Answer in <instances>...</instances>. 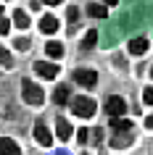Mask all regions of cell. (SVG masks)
<instances>
[{
  "label": "cell",
  "instance_id": "obj_25",
  "mask_svg": "<svg viewBox=\"0 0 153 155\" xmlns=\"http://www.w3.org/2000/svg\"><path fill=\"white\" fill-rule=\"evenodd\" d=\"M116 3H119V0H103V5H106V8H108V5H116Z\"/></svg>",
  "mask_w": 153,
  "mask_h": 155
},
{
  "label": "cell",
  "instance_id": "obj_1",
  "mask_svg": "<svg viewBox=\"0 0 153 155\" xmlns=\"http://www.w3.org/2000/svg\"><path fill=\"white\" fill-rule=\"evenodd\" d=\"M69 105H71V113L79 116V118H92L95 110H98L95 100L87 97V95H77V97H71V100H69Z\"/></svg>",
  "mask_w": 153,
  "mask_h": 155
},
{
  "label": "cell",
  "instance_id": "obj_10",
  "mask_svg": "<svg viewBox=\"0 0 153 155\" xmlns=\"http://www.w3.org/2000/svg\"><path fill=\"white\" fill-rule=\"evenodd\" d=\"M40 29L45 34H56L58 32V18L56 16H42L40 18Z\"/></svg>",
  "mask_w": 153,
  "mask_h": 155
},
{
  "label": "cell",
  "instance_id": "obj_22",
  "mask_svg": "<svg viewBox=\"0 0 153 155\" xmlns=\"http://www.w3.org/2000/svg\"><path fill=\"white\" fill-rule=\"evenodd\" d=\"M87 137H90V134H87V129H79V131H77V139H79L82 145L87 142Z\"/></svg>",
  "mask_w": 153,
  "mask_h": 155
},
{
  "label": "cell",
  "instance_id": "obj_2",
  "mask_svg": "<svg viewBox=\"0 0 153 155\" xmlns=\"http://www.w3.org/2000/svg\"><path fill=\"white\" fill-rule=\"evenodd\" d=\"M21 97H24V103H29V105H42V103H45V92H42V87H37L34 82L24 79V82H21Z\"/></svg>",
  "mask_w": 153,
  "mask_h": 155
},
{
  "label": "cell",
  "instance_id": "obj_16",
  "mask_svg": "<svg viewBox=\"0 0 153 155\" xmlns=\"http://www.w3.org/2000/svg\"><path fill=\"white\" fill-rule=\"evenodd\" d=\"M95 42H98V32H95V29H90V32L85 34V40H82V48H92Z\"/></svg>",
  "mask_w": 153,
  "mask_h": 155
},
{
  "label": "cell",
  "instance_id": "obj_14",
  "mask_svg": "<svg viewBox=\"0 0 153 155\" xmlns=\"http://www.w3.org/2000/svg\"><path fill=\"white\" fill-rule=\"evenodd\" d=\"M45 53H48L50 58H61L64 55V45H61V42H48V45H45Z\"/></svg>",
  "mask_w": 153,
  "mask_h": 155
},
{
  "label": "cell",
  "instance_id": "obj_8",
  "mask_svg": "<svg viewBox=\"0 0 153 155\" xmlns=\"http://www.w3.org/2000/svg\"><path fill=\"white\" fill-rule=\"evenodd\" d=\"M71 100V87H56V92H53V103L56 105H66Z\"/></svg>",
  "mask_w": 153,
  "mask_h": 155
},
{
  "label": "cell",
  "instance_id": "obj_13",
  "mask_svg": "<svg viewBox=\"0 0 153 155\" xmlns=\"http://www.w3.org/2000/svg\"><path fill=\"white\" fill-rule=\"evenodd\" d=\"M13 24H16L19 29H29V16H26V11H21V8L13 11Z\"/></svg>",
  "mask_w": 153,
  "mask_h": 155
},
{
  "label": "cell",
  "instance_id": "obj_26",
  "mask_svg": "<svg viewBox=\"0 0 153 155\" xmlns=\"http://www.w3.org/2000/svg\"><path fill=\"white\" fill-rule=\"evenodd\" d=\"M0 16H3V5H0Z\"/></svg>",
  "mask_w": 153,
  "mask_h": 155
},
{
  "label": "cell",
  "instance_id": "obj_12",
  "mask_svg": "<svg viewBox=\"0 0 153 155\" xmlns=\"http://www.w3.org/2000/svg\"><path fill=\"white\" fill-rule=\"evenodd\" d=\"M87 13L92 18H106V16H108V8H106L103 3H90V5H87Z\"/></svg>",
  "mask_w": 153,
  "mask_h": 155
},
{
  "label": "cell",
  "instance_id": "obj_11",
  "mask_svg": "<svg viewBox=\"0 0 153 155\" xmlns=\"http://www.w3.org/2000/svg\"><path fill=\"white\" fill-rule=\"evenodd\" d=\"M56 134H58V139H64V142L71 137V126H69L66 118H56Z\"/></svg>",
  "mask_w": 153,
  "mask_h": 155
},
{
  "label": "cell",
  "instance_id": "obj_19",
  "mask_svg": "<svg viewBox=\"0 0 153 155\" xmlns=\"http://www.w3.org/2000/svg\"><path fill=\"white\" fill-rule=\"evenodd\" d=\"M66 18H69V21H71V24H74V21L79 18V11H77V8H74V5H71V8L66 11Z\"/></svg>",
  "mask_w": 153,
  "mask_h": 155
},
{
  "label": "cell",
  "instance_id": "obj_24",
  "mask_svg": "<svg viewBox=\"0 0 153 155\" xmlns=\"http://www.w3.org/2000/svg\"><path fill=\"white\" fill-rule=\"evenodd\" d=\"M145 126H148V129H153V116H148V118H145Z\"/></svg>",
  "mask_w": 153,
  "mask_h": 155
},
{
  "label": "cell",
  "instance_id": "obj_3",
  "mask_svg": "<svg viewBox=\"0 0 153 155\" xmlns=\"http://www.w3.org/2000/svg\"><path fill=\"white\" fill-rule=\"evenodd\" d=\"M106 110H108L111 118H121V116L127 113V103H124V97H119V95H111V97L106 100Z\"/></svg>",
  "mask_w": 153,
  "mask_h": 155
},
{
  "label": "cell",
  "instance_id": "obj_27",
  "mask_svg": "<svg viewBox=\"0 0 153 155\" xmlns=\"http://www.w3.org/2000/svg\"><path fill=\"white\" fill-rule=\"evenodd\" d=\"M151 76H153V68H151Z\"/></svg>",
  "mask_w": 153,
  "mask_h": 155
},
{
  "label": "cell",
  "instance_id": "obj_15",
  "mask_svg": "<svg viewBox=\"0 0 153 155\" xmlns=\"http://www.w3.org/2000/svg\"><path fill=\"white\" fill-rule=\"evenodd\" d=\"M111 129L113 131H129L132 129V121H127V118H111Z\"/></svg>",
  "mask_w": 153,
  "mask_h": 155
},
{
  "label": "cell",
  "instance_id": "obj_9",
  "mask_svg": "<svg viewBox=\"0 0 153 155\" xmlns=\"http://www.w3.org/2000/svg\"><path fill=\"white\" fill-rule=\"evenodd\" d=\"M0 155H21V150H19V145L13 142V139L3 137L0 139Z\"/></svg>",
  "mask_w": 153,
  "mask_h": 155
},
{
  "label": "cell",
  "instance_id": "obj_7",
  "mask_svg": "<svg viewBox=\"0 0 153 155\" xmlns=\"http://www.w3.org/2000/svg\"><path fill=\"white\" fill-rule=\"evenodd\" d=\"M151 48V42L145 40V37H135V40H129V53H132V55H143L145 50Z\"/></svg>",
  "mask_w": 153,
  "mask_h": 155
},
{
  "label": "cell",
  "instance_id": "obj_5",
  "mask_svg": "<svg viewBox=\"0 0 153 155\" xmlns=\"http://www.w3.org/2000/svg\"><path fill=\"white\" fill-rule=\"evenodd\" d=\"M34 71L40 74L42 79H56V76H58V66L56 63H48V61H37V63H34Z\"/></svg>",
  "mask_w": 153,
  "mask_h": 155
},
{
  "label": "cell",
  "instance_id": "obj_21",
  "mask_svg": "<svg viewBox=\"0 0 153 155\" xmlns=\"http://www.w3.org/2000/svg\"><path fill=\"white\" fill-rule=\"evenodd\" d=\"M29 45H32V42L24 40V37H21V40H16V48H19V50H29Z\"/></svg>",
  "mask_w": 153,
  "mask_h": 155
},
{
  "label": "cell",
  "instance_id": "obj_17",
  "mask_svg": "<svg viewBox=\"0 0 153 155\" xmlns=\"http://www.w3.org/2000/svg\"><path fill=\"white\" fill-rule=\"evenodd\" d=\"M0 63H3V66H8V68H11V63H13V55H11L5 48H0Z\"/></svg>",
  "mask_w": 153,
  "mask_h": 155
},
{
  "label": "cell",
  "instance_id": "obj_18",
  "mask_svg": "<svg viewBox=\"0 0 153 155\" xmlns=\"http://www.w3.org/2000/svg\"><path fill=\"white\" fill-rule=\"evenodd\" d=\"M143 100H145V105H153V87H145Z\"/></svg>",
  "mask_w": 153,
  "mask_h": 155
},
{
  "label": "cell",
  "instance_id": "obj_6",
  "mask_svg": "<svg viewBox=\"0 0 153 155\" xmlns=\"http://www.w3.org/2000/svg\"><path fill=\"white\" fill-rule=\"evenodd\" d=\"M34 139H37L42 147L53 145V134H50V129L45 126V124H37V126H34Z\"/></svg>",
  "mask_w": 153,
  "mask_h": 155
},
{
  "label": "cell",
  "instance_id": "obj_4",
  "mask_svg": "<svg viewBox=\"0 0 153 155\" xmlns=\"http://www.w3.org/2000/svg\"><path fill=\"white\" fill-rule=\"evenodd\" d=\"M74 82L79 84V87H95L98 74L92 68H74Z\"/></svg>",
  "mask_w": 153,
  "mask_h": 155
},
{
  "label": "cell",
  "instance_id": "obj_20",
  "mask_svg": "<svg viewBox=\"0 0 153 155\" xmlns=\"http://www.w3.org/2000/svg\"><path fill=\"white\" fill-rule=\"evenodd\" d=\"M8 29H11V21L8 18H0V34H8Z\"/></svg>",
  "mask_w": 153,
  "mask_h": 155
},
{
  "label": "cell",
  "instance_id": "obj_23",
  "mask_svg": "<svg viewBox=\"0 0 153 155\" xmlns=\"http://www.w3.org/2000/svg\"><path fill=\"white\" fill-rule=\"evenodd\" d=\"M42 3H48V5H61L64 0H42Z\"/></svg>",
  "mask_w": 153,
  "mask_h": 155
}]
</instances>
